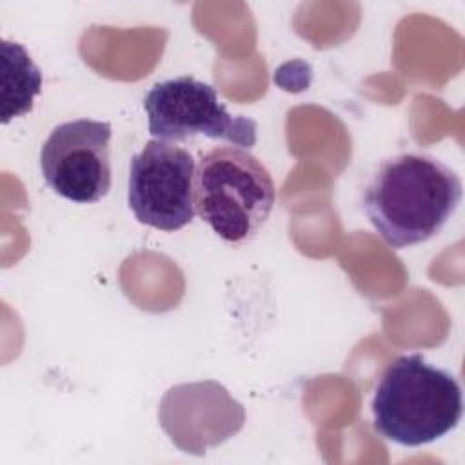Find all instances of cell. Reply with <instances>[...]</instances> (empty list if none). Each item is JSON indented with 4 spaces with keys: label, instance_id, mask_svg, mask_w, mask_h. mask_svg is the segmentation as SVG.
Returning <instances> with one entry per match:
<instances>
[{
    "label": "cell",
    "instance_id": "obj_5",
    "mask_svg": "<svg viewBox=\"0 0 465 465\" xmlns=\"http://www.w3.org/2000/svg\"><path fill=\"white\" fill-rule=\"evenodd\" d=\"M194 158L165 140H149L131 158L127 205L134 218L160 231H178L194 218Z\"/></svg>",
    "mask_w": 465,
    "mask_h": 465
},
{
    "label": "cell",
    "instance_id": "obj_2",
    "mask_svg": "<svg viewBox=\"0 0 465 465\" xmlns=\"http://www.w3.org/2000/svg\"><path fill=\"white\" fill-rule=\"evenodd\" d=\"M374 430L403 447H421L449 434L461 420V387L447 369L420 352L394 358L371 401Z\"/></svg>",
    "mask_w": 465,
    "mask_h": 465
},
{
    "label": "cell",
    "instance_id": "obj_4",
    "mask_svg": "<svg viewBox=\"0 0 465 465\" xmlns=\"http://www.w3.org/2000/svg\"><path fill=\"white\" fill-rule=\"evenodd\" d=\"M143 109L149 134L156 140L183 142L202 134L247 151L256 143V122L231 114L211 84L189 74L154 84L143 98Z\"/></svg>",
    "mask_w": 465,
    "mask_h": 465
},
{
    "label": "cell",
    "instance_id": "obj_3",
    "mask_svg": "<svg viewBox=\"0 0 465 465\" xmlns=\"http://www.w3.org/2000/svg\"><path fill=\"white\" fill-rule=\"evenodd\" d=\"M276 189L267 167L247 149L220 145L200 156L194 211L227 243L252 240L267 222Z\"/></svg>",
    "mask_w": 465,
    "mask_h": 465
},
{
    "label": "cell",
    "instance_id": "obj_6",
    "mask_svg": "<svg viewBox=\"0 0 465 465\" xmlns=\"http://www.w3.org/2000/svg\"><path fill=\"white\" fill-rule=\"evenodd\" d=\"M111 124L78 118L53 127L40 149V171L53 193L94 203L111 189Z\"/></svg>",
    "mask_w": 465,
    "mask_h": 465
},
{
    "label": "cell",
    "instance_id": "obj_1",
    "mask_svg": "<svg viewBox=\"0 0 465 465\" xmlns=\"http://www.w3.org/2000/svg\"><path fill=\"white\" fill-rule=\"evenodd\" d=\"M461 180L427 153L383 158L363 193V211L381 240L403 249L436 236L461 202Z\"/></svg>",
    "mask_w": 465,
    "mask_h": 465
},
{
    "label": "cell",
    "instance_id": "obj_7",
    "mask_svg": "<svg viewBox=\"0 0 465 465\" xmlns=\"http://www.w3.org/2000/svg\"><path fill=\"white\" fill-rule=\"evenodd\" d=\"M4 111L2 122L31 111L33 98L40 93L42 74L20 44L4 40Z\"/></svg>",
    "mask_w": 465,
    "mask_h": 465
}]
</instances>
